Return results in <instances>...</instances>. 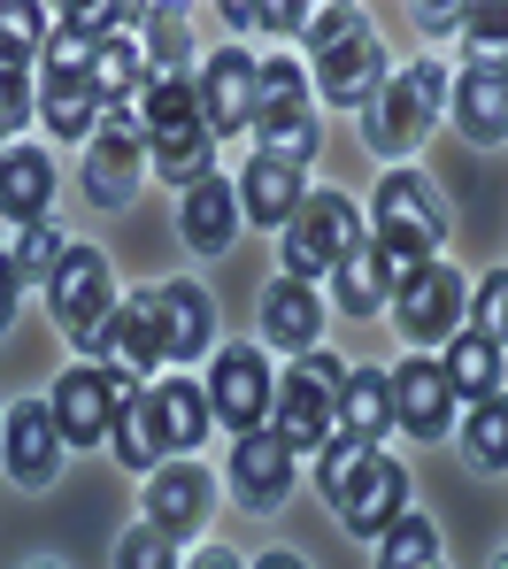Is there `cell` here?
<instances>
[{"label": "cell", "mask_w": 508, "mask_h": 569, "mask_svg": "<svg viewBox=\"0 0 508 569\" xmlns=\"http://www.w3.org/2000/svg\"><path fill=\"white\" fill-rule=\"evenodd\" d=\"M16 300H23V278H16V262L0 247V331H16Z\"/></svg>", "instance_id": "obj_42"}, {"label": "cell", "mask_w": 508, "mask_h": 569, "mask_svg": "<svg viewBox=\"0 0 508 569\" xmlns=\"http://www.w3.org/2000/svg\"><path fill=\"white\" fill-rule=\"evenodd\" d=\"M494 569H508V547H501V555H494Z\"/></svg>", "instance_id": "obj_45"}, {"label": "cell", "mask_w": 508, "mask_h": 569, "mask_svg": "<svg viewBox=\"0 0 508 569\" xmlns=\"http://www.w3.org/2000/svg\"><path fill=\"white\" fill-rule=\"evenodd\" d=\"M108 447H116V462L123 470H162V439H155V416H147V385L116 408V423H108Z\"/></svg>", "instance_id": "obj_31"}, {"label": "cell", "mask_w": 508, "mask_h": 569, "mask_svg": "<svg viewBox=\"0 0 508 569\" xmlns=\"http://www.w3.org/2000/svg\"><path fill=\"white\" fill-rule=\"evenodd\" d=\"M193 569H247V562H239L231 547H201V555H193Z\"/></svg>", "instance_id": "obj_43"}, {"label": "cell", "mask_w": 508, "mask_h": 569, "mask_svg": "<svg viewBox=\"0 0 508 569\" xmlns=\"http://www.w3.org/2000/svg\"><path fill=\"white\" fill-rule=\"evenodd\" d=\"M470 308H478V331L508 355V270H494V278L478 284V292H470Z\"/></svg>", "instance_id": "obj_39"}, {"label": "cell", "mask_w": 508, "mask_h": 569, "mask_svg": "<svg viewBox=\"0 0 508 569\" xmlns=\"http://www.w3.org/2000/svg\"><path fill=\"white\" fill-rule=\"evenodd\" d=\"M339 385H347V370H339L323 347H308L301 362L278 378L270 431H278L293 455H323V439H339Z\"/></svg>", "instance_id": "obj_4"}, {"label": "cell", "mask_w": 508, "mask_h": 569, "mask_svg": "<svg viewBox=\"0 0 508 569\" xmlns=\"http://www.w3.org/2000/svg\"><path fill=\"white\" fill-rule=\"evenodd\" d=\"M0 462H8V477L16 485H54V470H62V431H54V408L47 400H16L8 408V423H0Z\"/></svg>", "instance_id": "obj_15"}, {"label": "cell", "mask_w": 508, "mask_h": 569, "mask_svg": "<svg viewBox=\"0 0 508 569\" xmlns=\"http://www.w3.org/2000/svg\"><path fill=\"white\" fill-rule=\"evenodd\" d=\"M239 186H223V178H201V186L186 192V208H178V231H186V247L193 254H223L231 239H239Z\"/></svg>", "instance_id": "obj_24"}, {"label": "cell", "mask_w": 508, "mask_h": 569, "mask_svg": "<svg viewBox=\"0 0 508 569\" xmlns=\"http://www.w3.org/2000/svg\"><path fill=\"white\" fill-rule=\"evenodd\" d=\"M39 569H54V562H39Z\"/></svg>", "instance_id": "obj_48"}, {"label": "cell", "mask_w": 508, "mask_h": 569, "mask_svg": "<svg viewBox=\"0 0 508 569\" xmlns=\"http://www.w3.org/2000/svg\"><path fill=\"white\" fill-rule=\"evenodd\" d=\"M308 39H316V93L331 108H370L378 86L394 78L386 70V47H378V23L362 8H308Z\"/></svg>", "instance_id": "obj_2"}, {"label": "cell", "mask_w": 508, "mask_h": 569, "mask_svg": "<svg viewBox=\"0 0 508 569\" xmlns=\"http://www.w3.org/2000/svg\"><path fill=\"white\" fill-rule=\"evenodd\" d=\"M278 108H308V78H301V62H255V123L262 116H278Z\"/></svg>", "instance_id": "obj_37"}, {"label": "cell", "mask_w": 508, "mask_h": 569, "mask_svg": "<svg viewBox=\"0 0 508 569\" xmlns=\"http://www.w3.org/2000/svg\"><path fill=\"white\" fill-rule=\"evenodd\" d=\"M223 477H231L239 508H255V516H262V508H278V500L293 492V447L262 423V431H247V439L231 447V470H223Z\"/></svg>", "instance_id": "obj_17"}, {"label": "cell", "mask_w": 508, "mask_h": 569, "mask_svg": "<svg viewBox=\"0 0 508 569\" xmlns=\"http://www.w3.org/2000/svg\"><path fill=\"white\" fill-rule=\"evenodd\" d=\"M255 569H308V562H301V555H286V547H278V555H262Z\"/></svg>", "instance_id": "obj_44"}, {"label": "cell", "mask_w": 508, "mask_h": 569, "mask_svg": "<svg viewBox=\"0 0 508 569\" xmlns=\"http://www.w3.org/2000/svg\"><path fill=\"white\" fill-rule=\"evenodd\" d=\"M8 147H16V139H8V131H0V154H8Z\"/></svg>", "instance_id": "obj_46"}, {"label": "cell", "mask_w": 508, "mask_h": 569, "mask_svg": "<svg viewBox=\"0 0 508 569\" xmlns=\"http://www.w3.org/2000/svg\"><path fill=\"white\" fill-rule=\"evenodd\" d=\"M370 231H362V208L347 200V192H308L301 216L286 223V278H339V262L362 247Z\"/></svg>", "instance_id": "obj_6"}, {"label": "cell", "mask_w": 508, "mask_h": 569, "mask_svg": "<svg viewBox=\"0 0 508 569\" xmlns=\"http://www.w3.org/2000/svg\"><path fill=\"white\" fill-rule=\"evenodd\" d=\"M116 569H178V539L155 531V523H131L116 539Z\"/></svg>", "instance_id": "obj_38"}, {"label": "cell", "mask_w": 508, "mask_h": 569, "mask_svg": "<svg viewBox=\"0 0 508 569\" xmlns=\"http://www.w3.org/2000/svg\"><path fill=\"white\" fill-rule=\"evenodd\" d=\"M431 569H447V562H431Z\"/></svg>", "instance_id": "obj_47"}, {"label": "cell", "mask_w": 508, "mask_h": 569, "mask_svg": "<svg viewBox=\"0 0 508 569\" xmlns=\"http://www.w3.org/2000/svg\"><path fill=\"white\" fill-rule=\"evenodd\" d=\"M323 500L339 508V523H347L355 539H386V531L408 516V470L386 455V447H378V455L362 447V455L347 462V477H339Z\"/></svg>", "instance_id": "obj_7"}, {"label": "cell", "mask_w": 508, "mask_h": 569, "mask_svg": "<svg viewBox=\"0 0 508 569\" xmlns=\"http://www.w3.org/2000/svg\"><path fill=\"white\" fill-rule=\"evenodd\" d=\"M147 416H155V439H162V455H201V439H208V423H216V408H208V385L193 378H162V385H147Z\"/></svg>", "instance_id": "obj_19"}, {"label": "cell", "mask_w": 508, "mask_h": 569, "mask_svg": "<svg viewBox=\"0 0 508 569\" xmlns=\"http://www.w3.org/2000/svg\"><path fill=\"white\" fill-rule=\"evenodd\" d=\"M462 308H470V284H462V270H447V262L408 270L401 292H394V323H401L416 347H431L439 331H462Z\"/></svg>", "instance_id": "obj_12"}, {"label": "cell", "mask_w": 508, "mask_h": 569, "mask_svg": "<svg viewBox=\"0 0 508 569\" xmlns=\"http://www.w3.org/2000/svg\"><path fill=\"white\" fill-rule=\"evenodd\" d=\"M431 562H439V523L431 516H401L378 539V569H431Z\"/></svg>", "instance_id": "obj_34"}, {"label": "cell", "mask_w": 508, "mask_h": 569, "mask_svg": "<svg viewBox=\"0 0 508 569\" xmlns=\"http://www.w3.org/2000/svg\"><path fill=\"white\" fill-rule=\"evenodd\" d=\"M47 200H54V162L39 147H8L0 154V216L23 231V223H47Z\"/></svg>", "instance_id": "obj_25"}, {"label": "cell", "mask_w": 508, "mask_h": 569, "mask_svg": "<svg viewBox=\"0 0 508 569\" xmlns=\"http://www.w3.org/2000/svg\"><path fill=\"white\" fill-rule=\"evenodd\" d=\"M139 131H147L155 178H170L178 192L216 178V131H208V116H201V86L193 78H155L147 100H139Z\"/></svg>", "instance_id": "obj_1"}, {"label": "cell", "mask_w": 508, "mask_h": 569, "mask_svg": "<svg viewBox=\"0 0 508 569\" xmlns=\"http://www.w3.org/2000/svg\"><path fill=\"white\" fill-rule=\"evenodd\" d=\"M147 170H155V162H147V131H139L131 108H116L101 131H93V147H86V192H93L101 208H131V192H139Z\"/></svg>", "instance_id": "obj_11"}, {"label": "cell", "mask_w": 508, "mask_h": 569, "mask_svg": "<svg viewBox=\"0 0 508 569\" xmlns=\"http://www.w3.org/2000/svg\"><path fill=\"white\" fill-rule=\"evenodd\" d=\"M270 400H278V378H270L262 347H223V355H216V370H208V408H216V423H231V431L247 439V431L270 423Z\"/></svg>", "instance_id": "obj_10"}, {"label": "cell", "mask_w": 508, "mask_h": 569, "mask_svg": "<svg viewBox=\"0 0 508 569\" xmlns=\"http://www.w3.org/2000/svg\"><path fill=\"white\" fill-rule=\"evenodd\" d=\"M139 385L101 370V362H86V370H62V385L47 392V408H54V431H62V447H101L108 423H116V408L131 400Z\"/></svg>", "instance_id": "obj_9"}, {"label": "cell", "mask_w": 508, "mask_h": 569, "mask_svg": "<svg viewBox=\"0 0 508 569\" xmlns=\"http://www.w3.org/2000/svg\"><path fill=\"white\" fill-rule=\"evenodd\" d=\"M255 147H262L270 162L301 170L308 154L323 147V131H316V108H278V116H262V123H255Z\"/></svg>", "instance_id": "obj_32"}, {"label": "cell", "mask_w": 508, "mask_h": 569, "mask_svg": "<svg viewBox=\"0 0 508 569\" xmlns=\"http://www.w3.org/2000/svg\"><path fill=\"white\" fill-rule=\"evenodd\" d=\"M155 316H162V362H193V355L216 347V300L193 278L162 284L155 292Z\"/></svg>", "instance_id": "obj_20"}, {"label": "cell", "mask_w": 508, "mask_h": 569, "mask_svg": "<svg viewBox=\"0 0 508 569\" xmlns=\"http://www.w3.org/2000/svg\"><path fill=\"white\" fill-rule=\"evenodd\" d=\"M47 308H54V323L93 355L108 308H116V270H108L101 247H70V254H62V270L47 278Z\"/></svg>", "instance_id": "obj_8"}, {"label": "cell", "mask_w": 508, "mask_h": 569, "mask_svg": "<svg viewBox=\"0 0 508 569\" xmlns=\"http://www.w3.org/2000/svg\"><path fill=\"white\" fill-rule=\"evenodd\" d=\"M401 262L378 247V239H362L347 262H339V278H331V300L347 308V316H378V308H394V292H401Z\"/></svg>", "instance_id": "obj_22"}, {"label": "cell", "mask_w": 508, "mask_h": 569, "mask_svg": "<svg viewBox=\"0 0 508 569\" xmlns=\"http://www.w3.org/2000/svg\"><path fill=\"white\" fill-rule=\"evenodd\" d=\"M386 431H394V370H347V385H339V439L378 455Z\"/></svg>", "instance_id": "obj_21"}, {"label": "cell", "mask_w": 508, "mask_h": 569, "mask_svg": "<svg viewBox=\"0 0 508 569\" xmlns=\"http://www.w3.org/2000/svg\"><path fill=\"white\" fill-rule=\"evenodd\" d=\"M62 254H70V239H62L54 223H23L16 247H8V262H16V278H23V284H47L54 270H62Z\"/></svg>", "instance_id": "obj_35"}, {"label": "cell", "mask_w": 508, "mask_h": 569, "mask_svg": "<svg viewBox=\"0 0 508 569\" xmlns=\"http://www.w3.org/2000/svg\"><path fill=\"white\" fill-rule=\"evenodd\" d=\"M447 108H455L462 139H478V147H501L508 139V78H494V70H462Z\"/></svg>", "instance_id": "obj_27"}, {"label": "cell", "mask_w": 508, "mask_h": 569, "mask_svg": "<svg viewBox=\"0 0 508 569\" xmlns=\"http://www.w3.org/2000/svg\"><path fill=\"white\" fill-rule=\"evenodd\" d=\"M208 500H216V477L186 455V462H162V470L147 477V523L155 531H170V539H186V531H201Z\"/></svg>", "instance_id": "obj_18"}, {"label": "cell", "mask_w": 508, "mask_h": 569, "mask_svg": "<svg viewBox=\"0 0 508 569\" xmlns=\"http://www.w3.org/2000/svg\"><path fill=\"white\" fill-rule=\"evenodd\" d=\"M301 200H308V186H301V170H286V162H270V154H255L247 162V178H239V216H255V223H293L301 216Z\"/></svg>", "instance_id": "obj_28"}, {"label": "cell", "mask_w": 508, "mask_h": 569, "mask_svg": "<svg viewBox=\"0 0 508 569\" xmlns=\"http://www.w3.org/2000/svg\"><path fill=\"white\" fill-rule=\"evenodd\" d=\"M23 123H31V78L23 70H0V131L16 139Z\"/></svg>", "instance_id": "obj_40"}, {"label": "cell", "mask_w": 508, "mask_h": 569, "mask_svg": "<svg viewBox=\"0 0 508 569\" xmlns=\"http://www.w3.org/2000/svg\"><path fill=\"white\" fill-rule=\"evenodd\" d=\"M462 47H470V70L508 78V8H470L462 16Z\"/></svg>", "instance_id": "obj_36"}, {"label": "cell", "mask_w": 508, "mask_h": 569, "mask_svg": "<svg viewBox=\"0 0 508 569\" xmlns=\"http://www.w3.org/2000/svg\"><path fill=\"white\" fill-rule=\"evenodd\" d=\"M439 370H447V385H455V400H470V408H478V400H494V392H501V347H494L486 331H455Z\"/></svg>", "instance_id": "obj_29"}, {"label": "cell", "mask_w": 508, "mask_h": 569, "mask_svg": "<svg viewBox=\"0 0 508 569\" xmlns=\"http://www.w3.org/2000/svg\"><path fill=\"white\" fill-rule=\"evenodd\" d=\"M255 23H270V31H308V8L301 0H270V8H255Z\"/></svg>", "instance_id": "obj_41"}, {"label": "cell", "mask_w": 508, "mask_h": 569, "mask_svg": "<svg viewBox=\"0 0 508 569\" xmlns=\"http://www.w3.org/2000/svg\"><path fill=\"white\" fill-rule=\"evenodd\" d=\"M462 455H470V470H508V392L494 400H478L470 408V423H462Z\"/></svg>", "instance_id": "obj_33"}, {"label": "cell", "mask_w": 508, "mask_h": 569, "mask_svg": "<svg viewBox=\"0 0 508 569\" xmlns=\"http://www.w3.org/2000/svg\"><path fill=\"white\" fill-rule=\"evenodd\" d=\"M316 331H323V300H316V284L278 278L270 292H262V339H270V347L308 355V347H316Z\"/></svg>", "instance_id": "obj_26"}, {"label": "cell", "mask_w": 508, "mask_h": 569, "mask_svg": "<svg viewBox=\"0 0 508 569\" xmlns=\"http://www.w3.org/2000/svg\"><path fill=\"white\" fill-rule=\"evenodd\" d=\"M93 355H101V370H116V378H131V385L162 370V316H155V292H131V300L108 308Z\"/></svg>", "instance_id": "obj_13"}, {"label": "cell", "mask_w": 508, "mask_h": 569, "mask_svg": "<svg viewBox=\"0 0 508 569\" xmlns=\"http://www.w3.org/2000/svg\"><path fill=\"white\" fill-rule=\"evenodd\" d=\"M447 93H455V78H447L431 54L408 62V70H394V78L378 86V100L362 108V139H370V154H408V147H424V131L439 123Z\"/></svg>", "instance_id": "obj_3"}, {"label": "cell", "mask_w": 508, "mask_h": 569, "mask_svg": "<svg viewBox=\"0 0 508 569\" xmlns=\"http://www.w3.org/2000/svg\"><path fill=\"white\" fill-rule=\"evenodd\" d=\"M394 431H408V439H447L455 431V385L439 362L416 355L394 370Z\"/></svg>", "instance_id": "obj_16"}, {"label": "cell", "mask_w": 508, "mask_h": 569, "mask_svg": "<svg viewBox=\"0 0 508 569\" xmlns=\"http://www.w3.org/2000/svg\"><path fill=\"white\" fill-rule=\"evenodd\" d=\"M86 86H93V100L116 116V108L147 100V86H155V62H147V47H139V39H123V31H116V39H101V47H93Z\"/></svg>", "instance_id": "obj_23"}, {"label": "cell", "mask_w": 508, "mask_h": 569, "mask_svg": "<svg viewBox=\"0 0 508 569\" xmlns=\"http://www.w3.org/2000/svg\"><path fill=\"white\" fill-rule=\"evenodd\" d=\"M401 270H424V262H439V239H447V200L431 178H416V170H394L386 186H378V231H370Z\"/></svg>", "instance_id": "obj_5"}, {"label": "cell", "mask_w": 508, "mask_h": 569, "mask_svg": "<svg viewBox=\"0 0 508 569\" xmlns=\"http://www.w3.org/2000/svg\"><path fill=\"white\" fill-rule=\"evenodd\" d=\"M201 116L216 139H239V131H255V54H239V47H216L201 62Z\"/></svg>", "instance_id": "obj_14"}, {"label": "cell", "mask_w": 508, "mask_h": 569, "mask_svg": "<svg viewBox=\"0 0 508 569\" xmlns=\"http://www.w3.org/2000/svg\"><path fill=\"white\" fill-rule=\"evenodd\" d=\"M39 123H47L54 139H70V147H93L108 108L93 100V86H47V93H39Z\"/></svg>", "instance_id": "obj_30"}]
</instances>
